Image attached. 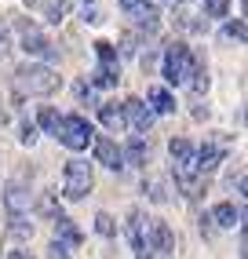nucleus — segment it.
Segmentation results:
<instances>
[{
    "instance_id": "nucleus-22",
    "label": "nucleus",
    "mask_w": 248,
    "mask_h": 259,
    "mask_svg": "<svg viewBox=\"0 0 248 259\" xmlns=\"http://www.w3.org/2000/svg\"><path fill=\"white\" fill-rule=\"evenodd\" d=\"M95 230H99L102 237H113V234H117V223H113V215L99 212V215H95Z\"/></svg>"
},
{
    "instance_id": "nucleus-10",
    "label": "nucleus",
    "mask_w": 248,
    "mask_h": 259,
    "mask_svg": "<svg viewBox=\"0 0 248 259\" xmlns=\"http://www.w3.org/2000/svg\"><path fill=\"white\" fill-rule=\"evenodd\" d=\"M146 245H150V255H168L175 252V234L164 219H150V237H146Z\"/></svg>"
},
{
    "instance_id": "nucleus-16",
    "label": "nucleus",
    "mask_w": 248,
    "mask_h": 259,
    "mask_svg": "<svg viewBox=\"0 0 248 259\" xmlns=\"http://www.w3.org/2000/svg\"><path fill=\"white\" fill-rule=\"evenodd\" d=\"M146 102H150V113H172L175 110V99H172V92L168 88H150L146 92Z\"/></svg>"
},
{
    "instance_id": "nucleus-24",
    "label": "nucleus",
    "mask_w": 248,
    "mask_h": 259,
    "mask_svg": "<svg viewBox=\"0 0 248 259\" xmlns=\"http://www.w3.org/2000/svg\"><path fill=\"white\" fill-rule=\"evenodd\" d=\"M22 143H26V146H33V143H37V124H29V120L22 124Z\"/></svg>"
},
{
    "instance_id": "nucleus-13",
    "label": "nucleus",
    "mask_w": 248,
    "mask_h": 259,
    "mask_svg": "<svg viewBox=\"0 0 248 259\" xmlns=\"http://www.w3.org/2000/svg\"><path fill=\"white\" fill-rule=\"evenodd\" d=\"M226 157V146L223 143H204L197 150V176H208V171H216Z\"/></svg>"
},
{
    "instance_id": "nucleus-18",
    "label": "nucleus",
    "mask_w": 248,
    "mask_h": 259,
    "mask_svg": "<svg viewBox=\"0 0 248 259\" xmlns=\"http://www.w3.org/2000/svg\"><path fill=\"white\" fill-rule=\"evenodd\" d=\"M120 157H124V164H146L150 150H146V143H143V139H132L128 146L120 150Z\"/></svg>"
},
{
    "instance_id": "nucleus-26",
    "label": "nucleus",
    "mask_w": 248,
    "mask_h": 259,
    "mask_svg": "<svg viewBox=\"0 0 248 259\" xmlns=\"http://www.w3.org/2000/svg\"><path fill=\"white\" fill-rule=\"evenodd\" d=\"M8 259H33L29 252H8Z\"/></svg>"
},
{
    "instance_id": "nucleus-15",
    "label": "nucleus",
    "mask_w": 248,
    "mask_h": 259,
    "mask_svg": "<svg viewBox=\"0 0 248 259\" xmlns=\"http://www.w3.org/2000/svg\"><path fill=\"white\" fill-rule=\"evenodd\" d=\"M4 204H8V212H11V215H22L29 204H33V194H29L26 186L11 183V186H8V194H4Z\"/></svg>"
},
{
    "instance_id": "nucleus-3",
    "label": "nucleus",
    "mask_w": 248,
    "mask_h": 259,
    "mask_svg": "<svg viewBox=\"0 0 248 259\" xmlns=\"http://www.w3.org/2000/svg\"><path fill=\"white\" fill-rule=\"evenodd\" d=\"M51 135H55L66 150H88V143L95 139V132H92V124H88V117H80V113L59 117V128L51 132Z\"/></svg>"
},
{
    "instance_id": "nucleus-12",
    "label": "nucleus",
    "mask_w": 248,
    "mask_h": 259,
    "mask_svg": "<svg viewBox=\"0 0 248 259\" xmlns=\"http://www.w3.org/2000/svg\"><path fill=\"white\" fill-rule=\"evenodd\" d=\"M22 51H26V55H37V59H51V55H55V48L44 40V33L37 26H22Z\"/></svg>"
},
{
    "instance_id": "nucleus-27",
    "label": "nucleus",
    "mask_w": 248,
    "mask_h": 259,
    "mask_svg": "<svg viewBox=\"0 0 248 259\" xmlns=\"http://www.w3.org/2000/svg\"><path fill=\"white\" fill-rule=\"evenodd\" d=\"M179 4H186V0H179Z\"/></svg>"
},
{
    "instance_id": "nucleus-25",
    "label": "nucleus",
    "mask_w": 248,
    "mask_h": 259,
    "mask_svg": "<svg viewBox=\"0 0 248 259\" xmlns=\"http://www.w3.org/2000/svg\"><path fill=\"white\" fill-rule=\"evenodd\" d=\"M143 4H146V0H120V11H124V15H135Z\"/></svg>"
},
{
    "instance_id": "nucleus-21",
    "label": "nucleus",
    "mask_w": 248,
    "mask_h": 259,
    "mask_svg": "<svg viewBox=\"0 0 248 259\" xmlns=\"http://www.w3.org/2000/svg\"><path fill=\"white\" fill-rule=\"evenodd\" d=\"M59 117H62L59 110H51V106H44V110L37 113V124H40V128H48V132H55V128H59Z\"/></svg>"
},
{
    "instance_id": "nucleus-5",
    "label": "nucleus",
    "mask_w": 248,
    "mask_h": 259,
    "mask_svg": "<svg viewBox=\"0 0 248 259\" xmlns=\"http://www.w3.org/2000/svg\"><path fill=\"white\" fill-rule=\"evenodd\" d=\"M168 153H172V171H175V183L190 186L197 179V150H193L190 139H172L168 143Z\"/></svg>"
},
{
    "instance_id": "nucleus-11",
    "label": "nucleus",
    "mask_w": 248,
    "mask_h": 259,
    "mask_svg": "<svg viewBox=\"0 0 248 259\" xmlns=\"http://www.w3.org/2000/svg\"><path fill=\"white\" fill-rule=\"evenodd\" d=\"M92 150H95V161H99V164L113 168V171H120V168H124L120 146H117L113 139H106V135H95V139H92Z\"/></svg>"
},
{
    "instance_id": "nucleus-23",
    "label": "nucleus",
    "mask_w": 248,
    "mask_h": 259,
    "mask_svg": "<svg viewBox=\"0 0 248 259\" xmlns=\"http://www.w3.org/2000/svg\"><path fill=\"white\" fill-rule=\"evenodd\" d=\"M223 37H226V40H244V22H241V19H234V22H226V29H223Z\"/></svg>"
},
{
    "instance_id": "nucleus-19",
    "label": "nucleus",
    "mask_w": 248,
    "mask_h": 259,
    "mask_svg": "<svg viewBox=\"0 0 248 259\" xmlns=\"http://www.w3.org/2000/svg\"><path fill=\"white\" fill-rule=\"evenodd\" d=\"M190 92L193 95H201V92H208V66H204V59H197L193 62V70H190Z\"/></svg>"
},
{
    "instance_id": "nucleus-7",
    "label": "nucleus",
    "mask_w": 248,
    "mask_h": 259,
    "mask_svg": "<svg viewBox=\"0 0 248 259\" xmlns=\"http://www.w3.org/2000/svg\"><path fill=\"white\" fill-rule=\"evenodd\" d=\"M77 245H80V230L73 227V219L59 215L55 219V241H51V259H69V252Z\"/></svg>"
},
{
    "instance_id": "nucleus-17",
    "label": "nucleus",
    "mask_w": 248,
    "mask_h": 259,
    "mask_svg": "<svg viewBox=\"0 0 248 259\" xmlns=\"http://www.w3.org/2000/svg\"><path fill=\"white\" fill-rule=\"evenodd\" d=\"M99 120H102L110 132H120V128H124V110L117 106V102H102V106H99Z\"/></svg>"
},
{
    "instance_id": "nucleus-4",
    "label": "nucleus",
    "mask_w": 248,
    "mask_h": 259,
    "mask_svg": "<svg viewBox=\"0 0 248 259\" xmlns=\"http://www.w3.org/2000/svg\"><path fill=\"white\" fill-rule=\"evenodd\" d=\"M92 186H95V171H92V164L80 161V157L66 161V168H62V194H66L69 201H80Z\"/></svg>"
},
{
    "instance_id": "nucleus-1",
    "label": "nucleus",
    "mask_w": 248,
    "mask_h": 259,
    "mask_svg": "<svg viewBox=\"0 0 248 259\" xmlns=\"http://www.w3.org/2000/svg\"><path fill=\"white\" fill-rule=\"evenodd\" d=\"M11 84H15V92H19L22 99L26 95L37 99V95H51V92L59 88V73L51 70V66H44V62H26V66L15 70Z\"/></svg>"
},
{
    "instance_id": "nucleus-6",
    "label": "nucleus",
    "mask_w": 248,
    "mask_h": 259,
    "mask_svg": "<svg viewBox=\"0 0 248 259\" xmlns=\"http://www.w3.org/2000/svg\"><path fill=\"white\" fill-rule=\"evenodd\" d=\"M95 55H99V66L92 73V88H113L120 80V59H117V48L110 40H99L95 44Z\"/></svg>"
},
{
    "instance_id": "nucleus-8",
    "label": "nucleus",
    "mask_w": 248,
    "mask_h": 259,
    "mask_svg": "<svg viewBox=\"0 0 248 259\" xmlns=\"http://www.w3.org/2000/svg\"><path fill=\"white\" fill-rule=\"evenodd\" d=\"M128 234H132L135 259H153V255H150V245H146V237H150V219L139 212V208H132V215H128Z\"/></svg>"
},
{
    "instance_id": "nucleus-20",
    "label": "nucleus",
    "mask_w": 248,
    "mask_h": 259,
    "mask_svg": "<svg viewBox=\"0 0 248 259\" xmlns=\"http://www.w3.org/2000/svg\"><path fill=\"white\" fill-rule=\"evenodd\" d=\"M204 15L208 19H226L230 15V0H204Z\"/></svg>"
},
{
    "instance_id": "nucleus-2",
    "label": "nucleus",
    "mask_w": 248,
    "mask_h": 259,
    "mask_svg": "<svg viewBox=\"0 0 248 259\" xmlns=\"http://www.w3.org/2000/svg\"><path fill=\"white\" fill-rule=\"evenodd\" d=\"M193 62H197V55H193L183 40H172V44L164 48V59H161V77H164L168 84H186Z\"/></svg>"
},
{
    "instance_id": "nucleus-9",
    "label": "nucleus",
    "mask_w": 248,
    "mask_h": 259,
    "mask_svg": "<svg viewBox=\"0 0 248 259\" xmlns=\"http://www.w3.org/2000/svg\"><path fill=\"white\" fill-rule=\"evenodd\" d=\"M120 110H124V124H132L135 132L146 135V132L153 128V113H150V106H146L143 99H124Z\"/></svg>"
},
{
    "instance_id": "nucleus-14",
    "label": "nucleus",
    "mask_w": 248,
    "mask_h": 259,
    "mask_svg": "<svg viewBox=\"0 0 248 259\" xmlns=\"http://www.w3.org/2000/svg\"><path fill=\"white\" fill-rule=\"evenodd\" d=\"M204 223H212V227H219V230H230V227L241 223V208H234L230 201H223V204H216V208L204 215Z\"/></svg>"
}]
</instances>
